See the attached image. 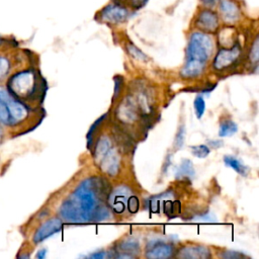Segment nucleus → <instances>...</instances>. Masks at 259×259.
<instances>
[{"instance_id":"nucleus-7","label":"nucleus","mask_w":259,"mask_h":259,"mask_svg":"<svg viewBox=\"0 0 259 259\" xmlns=\"http://www.w3.org/2000/svg\"><path fill=\"white\" fill-rule=\"evenodd\" d=\"M16 45L10 42L0 48V85L4 84L9 75L24 66L20 64L23 63V58L25 57L16 50Z\"/></svg>"},{"instance_id":"nucleus-6","label":"nucleus","mask_w":259,"mask_h":259,"mask_svg":"<svg viewBox=\"0 0 259 259\" xmlns=\"http://www.w3.org/2000/svg\"><path fill=\"white\" fill-rule=\"evenodd\" d=\"M108 207L118 217L135 214L139 209V198L127 185H117L109 191L107 196Z\"/></svg>"},{"instance_id":"nucleus-12","label":"nucleus","mask_w":259,"mask_h":259,"mask_svg":"<svg viewBox=\"0 0 259 259\" xmlns=\"http://www.w3.org/2000/svg\"><path fill=\"white\" fill-rule=\"evenodd\" d=\"M176 256L180 258H210V249L203 245H186L176 251Z\"/></svg>"},{"instance_id":"nucleus-1","label":"nucleus","mask_w":259,"mask_h":259,"mask_svg":"<svg viewBox=\"0 0 259 259\" xmlns=\"http://www.w3.org/2000/svg\"><path fill=\"white\" fill-rule=\"evenodd\" d=\"M108 193L109 183L103 177L85 178L61 203L59 218L73 224L105 221L111 215L105 204Z\"/></svg>"},{"instance_id":"nucleus-4","label":"nucleus","mask_w":259,"mask_h":259,"mask_svg":"<svg viewBox=\"0 0 259 259\" xmlns=\"http://www.w3.org/2000/svg\"><path fill=\"white\" fill-rule=\"evenodd\" d=\"M213 52L212 38L205 32L191 33L186 48V61L180 71L183 79H194L202 75Z\"/></svg>"},{"instance_id":"nucleus-15","label":"nucleus","mask_w":259,"mask_h":259,"mask_svg":"<svg viewBox=\"0 0 259 259\" xmlns=\"http://www.w3.org/2000/svg\"><path fill=\"white\" fill-rule=\"evenodd\" d=\"M221 13L226 22L233 23L237 21V19L239 18L240 10L236 3L229 0H225L221 4Z\"/></svg>"},{"instance_id":"nucleus-26","label":"nucleus","mask_w":259,"mask_h":259,"mask_svg":"<svg viewBox=\"0 0 259 259\" xmlns=\"http://www.w3.org/2000/svg\"><path fill=\"white\" fill-rule=\"evenodd\" d=\"M224 145V142L222 140H211L208 141V147L210 149H218Z\"/></svg>"},{"instance_id":"nucleus-24","label":"nucleus","mask_w":259,"mask_h":259,"mask_svg":"<svg viewBox=\"0 0 259 259\" xmlns=\"http://www.w3.org/2000/svg\"><path fill=\"white\" fill-rule=\"evenodd\" d=\"M220 256L223 257V258H232V259H234V258L240 259V258L245 257V255H244L243 253H240V252H238V251H231V250L224 251V253L221 254Z\"/></svg>"},{"instance_id":"nucleus-20","label":"nucleus","mask_w":259,"mask_h":259,"mask_svg":"<svg viewBox=\"0 0 259 259\" xmlns=\"http://www.w3.org/2000/svg\"><path fill=\"white\" fill-rule=\"evenodd\" d=\"M191 153L197 158H205L210 153V148L207 145L191 146Z\"/></svg>"},{"instance_id":"nucleus-23","label":"nucleus","mask_w":259,"mask_h":259,"mask_svg":"<svg viewBox=\"0 0 259 259\" xmlns=\"http://www.w3.org/2000/svg\"><path fill=\"white\" fill-rule=\"evenodd\" d=\"M250 60L255 65L258 62V38H256L254 40V44L252 46V49H251V52H250Z\"/></svg>"},{"instance_id":"nucleus-18","label":"nucleus","mask_w":259,"mask_h":259,"mask_svg":"<svg viewBox=\"0 0 259 259\" xmlns=\"http://www.w3.org/2000/svg\"><path fill=\"white\" fill-rule=\"evenodd\" d=\"M237 131H238V125L235 121H233L232 119H225V120H222L220 123L219 137L221 138L229 137L236 134Z\"/></svg>"},{"instance_id":"nucleus-5","label":"nucleus","mask_w":259,"mask_h":259,"mask_svg":"<svg viewBox=\"0 0 259 259\" xmlns=\"http://www.w3.org/2000/svg\"><path fill=\"white\" fill-rule=\"evenodd\" d=\"M93 157L99 169L106 175L113 177L119 173L121 158L110 136L103 134L97 139Z\"/></svg>"},{"instance_id":"nucleus-16","label":"nucleus","mask_w":259,"mask_h":259,"mask_svg":"<svg viewBox=\"0 0 259 259\" xmlns=\"http://www.w3.org/2000/svg\"><path fill=\"white\" fill-rule=\"evenodd\" d=\"M194 174L195 171L192 162L189 159H183L175 172V178L178 180L192 179L194 177Z\"/></svg>"},{"instance_id":"nucleus-3","label":"nucleus","mask_w":259,"mask_h":259,"mask_svg":"<svg viewBox=\"0 0 259 259\" xmlns=\"http://www.w3.org/2000/svg\"><path fill=\"white\" fill-rule=\"evenodd\" d=\"M39 109L28 107L13 97L3 84L0 85V124L6 128L9 137L24 134L36 126L40 122L35 117Z\"/></svg>"},{"instance_id":"nucleus-27","label":"nucleus","mask_w":259,"mask_h":259,"mask_svg":"<svg viewBox=\"0 0 259 259\" xmlns=\"http://www.w3.org/2000/svg\"><path fill=\"white\" fill-rule=\"evenodd\" d=\"M171 159H172V154H168V155L166 156V158H165V162H164L163 168H162V170H163L164 173L167 172V169H168L169 166L171 165Z\"/></svg>"},{"instance_id":"nucleus-25","label":"nucleus","mask_w":259,"mask_h":259,"mask_svg":"<svg viewBox=\"0 0 259 259\" xmlns=\"http://www.w3.org/2000/svg\"><path fill=\"white\" fill-rule=\"evenodd\" d=\"M9 137L6 128L0 124V146L3 145L6 141V139Z\"/></svg>"},{"instance_id":"nucleus-14","label":"nucleus","mask_w":259,"mask_h":259,"mask_svg":"<svg viewBox=\"0 0 259 259\" xmlns=\"http://www.w3.org/2000/svg\"><path fill=\"white\" fill-rule=\"evenodd\" d=\"M127 16V11L116 5H110L103 9L101 12V17L104 21L109 23H119L123 21Z\"/></svg>"},{"instance_id":"nucleus-9","label":"nucleus","mask_w":259,"mask_h":259,"mask_svg":"<svg viewBox=\"0 0 259 259\" xmlns=\"http://www.w3.org/2000/svg\"><path fill=\"white\" fill-rule=\"evenodd\" d=\"M63 226V221L59 217H53L44 221L34 231L31 237V242L36 245L58 233Z\"/></svg>"},{"instance_id":"nucleus-28","label":"nucleus","mask_w":259,"mask_h":259,"mask_svg":"<svg viewBox=\"0 0 259 259\" xmlns=\"http://www.w3.org/2000/svg\"><path fill=\"white\" fill-rule=\"evenodd\" d=\"M132 6H134L135 8H140L143 5H145V3L147 2V0H130Z\"/></svg>"},{"instance_id":"nucleus-32","label":"nucleus","mask_w":259,"mask_h":259,"mask_svg":"<svg viewBox=\"0 0 259 259\" xmlns=\"http://www.w3.org/2000/svg\"><path fill=\"white\" fill-rule=\"evenodd\" d=\"M46 254H47V249H41V250H39V251L37 252V254L35 255V257H36V258H44V257L46 256Z\"/></svg>"},{"instance_id":"nucleus-31","label":"nucleus","mask_w":259,"mask_h":259,"mask_svg":"<svg viewBox=\"0 0 259 259\" xmlns=\"http://www.w3.org/2000/svg\"><path fill=\"white\" fill-rule=\"evenodd\" d=\"M10 42H13V40H10V39H7V38H4L3 36L0 35V48L5 46V45H8Z\"/></svg>"},{"instance_id":"nucleus-29","label":"nucleus","mask_w":259,"mask_h":259,"mask_svg":"<svg viewBox=\"0 0 259 259\" xmlns=\"http://www.w3.org/2000/svg\"><path fill=\"white\" fill-rule=\"evenodd\" d=\"M201 1H202V3H203L204 6L212 7V6H214V5L218 3L219 0H201Z\"/></svg>"},{"instance_id":"nucleus-21","label":"nucleus","mask_w":259,"mask_h":259,"mask_svg":"<svg viewBox=\"0 0 259 259\" xmlns=\"http://www.w3.org/2000/svg\"><path fill=\"white\" fill-rule=\"evenodd\" d=\"M193 105H194V110H195L196 117L200 118L203 115L204 110H205V101H204L203 96L197 95L194 99Z\"/></svg>"},{"instance_id":"nucleus-13","label":"nucleus","mask_w":259,"mask_h":259,"mask_svg":"<svg viewBox=\"0 0 259 259\" xmlns=\"http://www.w3.org/2000/svg\"><path fill=\"white\" fill-rule=\"evenodd\" d=\"M196 25L203 32H214L219 27L218 15L209 10L202 11L196 19Z\"/></svg>"},{"instance_id":"nucleus-30","label":"nucleus","mask_w":259,"mask_h":259,"mask_svg":"<svg viewBox=\"0 0 259 259\" xmlns=\"http://www.w3.org/2000/svg\"><path fill=\"white\" fill-rule=\"evenodd\" d=\"M106 256H107L106 253L103 252V251H101V252H98V253L91 254L89 257H91V258H104V257H106Z\"/></svg>"},{"instance_id":"nucleus-8","label":"nucleus","mask_w":259,"mask_h":259,"mask_svg":"<svg viewBox=\"0 0 259 259\" xmlns=\"http://www.w3.org/2000/svg\"><path fill=\"white\" fill-rule=\"evenodd\" d=\"M241 49L238 45H234L231 48L221 49L212 62V68L217 71H224L232 67L240 58Z\"/></svg>"},{"instance_id":"nucleus-2","label":"nucleus","mask_w":259,"mask_h":259,"mask_svg":"<svg viewBox=\"0 0 259 259\" xmlns=\"http://www.w3.org/2000/svg\"><path fill=\"white\" fill-rule=\"evenodd\" d=\"M3 85L13 97L33 109L41 107L48 89L46 79L34 67H21L13 71Z\"/></svg>"},{"instance_id":"nucleus-10","label":"nucleus","mask_w":259,"mask_h":259,"mask_svg":"<svg viewBox=\"0 0 259 259\" xmlns=\"http://www.w3.org/2000/svg\"><path fill=\"white\" fill-rule=\"evenodd\" d=\"M175 247L171 243H149L145 252L147 258H169L175 255Z\"/></svg>"},{"instance_id":"nucleus-11","label":"nucleus","mask_w":259,"mask_h":259,"mask_svg":"<svg viewBox=\"0 0 259 259\" xmlns=\"http://www.w3.org/2000/svg\"><path fill=\"white\" fill-rule=\"evenodd\" d=\"M114 252H116V255H114L117 258H123V257H136L139 252L141 251L140 243L135 238H126L120 241V243H117L114 247Z\"/></svg>"},{"instance_id":"nucleus-19","label":"nucleus","mask_w":259,"mask_h":259,"mask_svg":"<svg viewBox=\"0 0 259 259\" xmlns=\"http://www.w3.org/2000/svg\"><path fill=\"white\" fill-rule=\"evenodd\" d=\"M185 135H186V130H185V125L182 123L178 126L177 133L175 135L174 138V142H173V148L175 151L180 150L184 144V140H185Z\"/></svg>"},{"instance_id":"nucleus-17","label":"nucleus","mask_w":259,"mask_h":259,"mask_svg":"<svg viewBox=\"0 0 259 259\" xmlns=\"http://www.w3.org/2000/svg\"><path fill=\"white\" fill-rule=\"evenodd\" d=\"M224 162L227 166L231 167L233 170H235L238 174L241 176L246 177L249 174V168L238 158L233 157V156H225L224 157Z\"/></svg>"},{"instance_id":"nucleus-22","label":"nucleus","mask_w":259,"mask_h":259,"mask_svg":"<svg viewBox=\"0 0 259 259\" xmlns=\"http://www.w3.org/2000/svg\"><path fill=\"white\" fill-rule=\"evenodd\" d=\"M127 51H128V54L137 60H140V61H146L147 60V56L143 52H141L138 48H136L134 45H128L127 46Z\"/></svg>"}]
</instances>
